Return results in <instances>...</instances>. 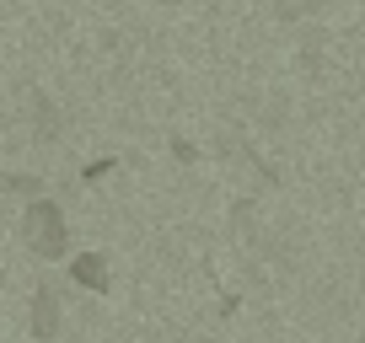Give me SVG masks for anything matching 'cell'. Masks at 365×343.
I'll use <instances>...</instances> for the list:
<instances>
[{"label": "cell", "mask_w": 365, "mask_h": 343, "mask_svg": "<svg viewBox=\"0 0 365 343\" xmlns=\"http://www.w3.org/2000/svg\"><path fill=\"white\" fill-rule=\"evenodd\" d=\"M22 236H27V247H33L38 258H65V247H70V236H65V215H59V209L48 204V199L27 204Z\"/></svg>", "instance_id": "6da1fadb"}, {"label": "cell", "mask_w": 365, "mask_h": 343, "mask_svg": "<svg viewBox=\"0 0 365 343\" xmlns=\"http://www.w3.org/2000/svg\"><path fill=\"white\" fill-rule=\"evenodd\" d=\"M118 167V161L113 156H103V161H91V167H86V177H91V183H97V177H108V172H113Z\"/></svg>", "instance_id": "5b68a950"}, {"label": "cell", "mask_w": 365, "mask_h": 343, "mask_svg": "<svg viewBox=\"0 0 365 343\" xmlns=\"http://www.w3.org/2000/svg\"><path fill=\"white\" fill-rule=\"evenodd\" d=\"M54 327H59V300H54V290H38V300H33V338L38 343H48L54 338Z\"/></svg>", "instance_id": "3957f363"}, {"label": "cell", "mask_w": 365, "mask_h": 343, "mask_svg": "<svg viewBox=\"0 0 365 343\" xmlns=\"http://www.w3.org/2000/svg\"><path fill=\"white\" fill-rule=\"evenodd\" d=\"M167 6H188V0H167Z\"/></svg>", "instance_id": "8992f818"}, {"label": "cell", "mask_w": 365, "mask_h": 343, "mask_svg": "<svg viewBox=\"0 0 365 343\" xmlns=\"http://www.w3.org/2000/svg\"><path fill=\"white\" fill-rule=\"evenodd\" d=\"M274 11H279V16H307L312 0H274Z\"/></svg>", "instance_id": "277c9868"}, {"label": "cell", "mask_w": 365, "mask_h": 343, "mask_svg": "<svg viewBox=\"0 0 365 343\" xmlns=\"http://www.w3.org/2000/svg\"><path fill=\"white\" fill-rule=\"evenodd\" d=\"M76 285H86V290H97V295H108L113 290V274H108V258L103 252H86V258H76Z\"/></svg>", "instance_id": "7a4b0ae2"}]
</instances>
